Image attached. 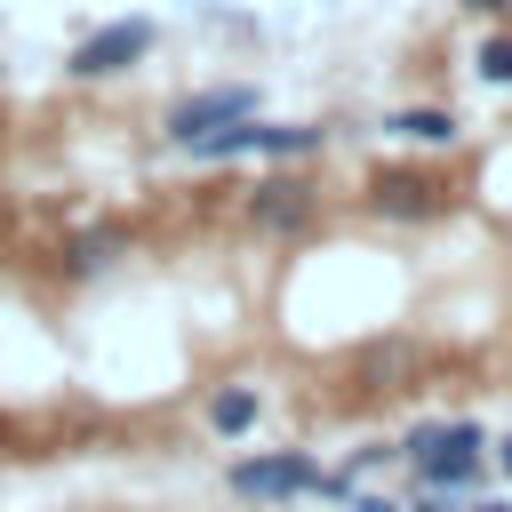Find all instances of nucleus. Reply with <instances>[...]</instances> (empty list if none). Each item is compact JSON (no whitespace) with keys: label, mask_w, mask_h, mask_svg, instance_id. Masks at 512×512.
I'll use <instances>...</instances> for the list:
<instances>
[{"label":"nucleus","mask_w":512,"mask_h":512,"mask_svg":"<svg viewBox=\"0 0 512 512\" xmlns=\"http://www.w3.org/2000/svg\"><path fill=\"white\" fill-rule=\"evenodd\" d=\"M320 144V128H304V120H224V128H208V136H192V152L200 160H240V152H312Z\"/></svg>","instance_id":"f257e3e1"},{"label":"nucleus","mask_w":512,"mask_h":512,"mask_svg":"<svg viewBox=\"0 0 512 512\" xmlns=\"http://www.w3.org/2000/svg\"><path fill=\"white\" fill-rule=\"evenodd\" d=\"M144 48H152V24H144V16H112V24H96L88 40H72L64 72H72V80H112V72H128Z\"/></svg>","instance_id":"f03ea898"},{"label":"nucleus","mask_w":512,"mask_h":512,"mask_svg":"<svg viewBox=\"0 0 512 512\" xmlns=\"http://www.w3.org/2000/svg\"><path fill=\"white\" fill-rule=\"evenodd\" d=\"M232 488L240 496H304V488H344V480H328L312 456H248V464H232Z\"/></svg>","instance_id":"7ed1b4c3"},{"label":"nucleus","mask_w":512,"mask_h":512,"mask_svg":"<svg viewBox=\"0 0 512 512\" xmlns=\"http://www.w3.org/2000/svg\"><path fill=\"white\" fill-rule=\"evenodd\" d=\"M416 464H424L432 488L472 480V464H480V424H432V432H416Z\"/></svg>","instance_id":"20e7f679"},{"label":"nucleus","mask_w":512,"mask_h":512,"mask_svg":"<svg viewBox=\"0 0 512 512\" xmlns=\"http://www.w3.org/2000/svg\"><path fill=\"white\" fill-rule=\"evenodd\" d=\"M248 112H256V88H208V96H184V104L168 112V136L192 144V136H208V128H224V120H248Z\"/></svg>","instance_id":"39448f33"},{"label":"nucleus","mask_w":512,"mask_h":512,"mask_svg":"<svg viewBox=\"0 0 512 512\" xmlns=\"http://www.w3.org/2000/svg\"><path fill=\"white\" fill-rule=\"evenodd\" d=\"M304 208H312V200H304V184H288V176H272V184H256V192H248V216H256L264 232L304 224Z\"/></svg>","instance_id":"423d86ee"},{"label":"nucleus","mask_w":512,"mask_h":512,"mask_svg":"<svg viewBox=\"0 0 512 512\" xmlns=\"http://www.w3.org/2000/svg\"><path fill=\"white\" fill-rule=\"evenodd\" d=\"M376 208L384 216H432L440 184H424V176H376Z\"/></svg>","instance_id":"0eeeda50"},{"label":"nucleus","mask_w":512,"mask_h":512,"mask_svg":"<svg viewBox=\"0 0 512 512\" xmlns=\"http://www.w3.org/2000/svg\"><path fill=\"white\" fill-rule=\"evenodd\" d=\"M208 424H216V432H248V424H256V392H248V384L216 392V400H208Z\"/></svg>","instance_id":"6e6552de"},{"label":"nucleus","mask_w":512,"mask_h":512,"mask_svg":"<svg viewBox=\"0 0 512 512\" xmlns=\"http://www.w3.org/2000/svg\"><path fill=\"white\" fill-rule=\"evenodd\" d=\"M384 128H400V136H416V144H448V136H456V120L432 112V104H424V112H400V120H384Z\"/></svg>","instance_id":"1a4fd4ad"},{"label":"nucleus","mask_w":512,"mask_h":512,"mask_svg":"<svg viewBox=\"0 0 512 512\" xmlns=\"http://www.w3.org/2000/svg\"><path fill=\"white\" fill-rule=\"evenodd\" d=\"M480 80H512V40H504V32L480 48Z\"/></svg>","instance_id":"9d476101"},{"label":"nucleus","mask_w":512,"mask_h":512,"mask_svg":"<svg viewBox=\"0 0 512 512\" xmlns=\"http://www.w3.org/2000/svg\"><path fill=\"white\" fill-rule=\"evenodd\" d=\"M352 512H400V504H392V496H360Z\"/></svg>","instance_id":"9b49d317"},{"label":"nucleus","mask_w":512,"mask_h":512,"mask_svg":"<svg viewBox=\"0 0 512 512\" xmlns=\"http://www.w3.org/2000/svg\"><path fill=\"white\" fill-rule=\"evenodd\" d=\"M472 512H512V504H472Z\"/></svg>","instance_id":"f8f14e48"},{"label":"nucleus","mask_w":512,"mask_h":512,"mask_svg":"<svg viewBox=\"0 0 512 512\" xmlns=\"http://www.w3.org/2000/svg\"><path fill=\"white\" fill-rule=\"evenodd\" d=\"M472 8H488V16H496V8H504V0H472Z\"/></svg>","instance_id":"ddd939ff"},{"label":"nucleus","mask_w":512,"mask_h":512,"mask_svg":"<svg viewBox=\"0 0 512 512\" xmlns=\"http://www.w3.org/2000/svg\"><path fill=\"white\" fill-rule=\"evenodd\" d=\"M504 472H512V440H504Z\"/></svg>","instance_id":"4468645a"},{"label":"nucleus","mask_w":512,"mask_h":512,"mask_svg":"<svg viewBox=\"0 0 512 512\" xmlns=\"http://www.w3.org/2000/svg\"><path fill=\"white\" fill-rule=\"evenodd\" d=\"M416 512H440V504H416Z\"/></svg>","instance_id":"2eb2a0df"}]
</instances>
